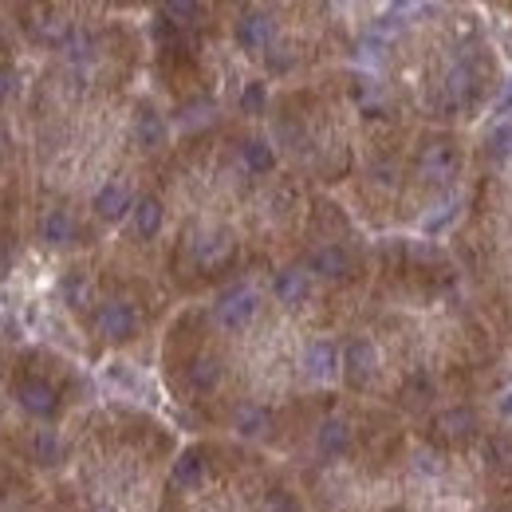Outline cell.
<instances>
[{
	"label": "cell",
	"mask_w": 512,
	"mask_h": 512,
	"mask_svg": "<svg viewBox=\"0 0 512 512\" xmlns=\"http://www.w3.org/2000/svg\"><path fill=\"white\" fill-rule=\"evenodd\" d=\"M394 64H402V71H394V91L402 87L414 119L438 130L481 119L501 87L497 52L473 12H453L446 20L410 28Z\"/></svg>",
	"instance_id": "6da1fadb"
},
{
	"label": "cell",
	"mask_w": 512,
	"mask_h": 512,
	"mask_svg": "<svg viewBox=\"0 0 512 512\" xmlns=\"http://www.w3.org/2000/svg\"><path fill=\"white\" fill-rule=\"evenodd\" d=\"M453 260L485 320L512 335V127L473 154V186L453 233Z\"/></svg>",
	"instance_id": "7a4b0ae2"
}]
</instances>
